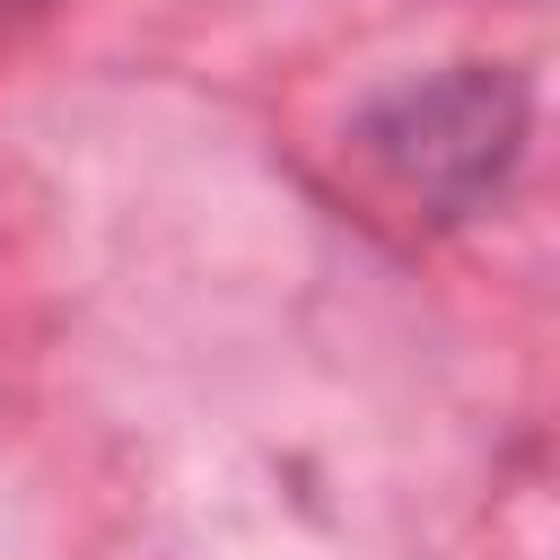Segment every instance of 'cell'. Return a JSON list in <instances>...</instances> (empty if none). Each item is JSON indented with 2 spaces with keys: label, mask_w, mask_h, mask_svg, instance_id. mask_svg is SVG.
Segmentation results:
<instances>
[{
  "label": "cell",
  "mask_w": 560,
  "mask_h": 560,
  "mask_svg": "<svg viewBox=\"0 0 560 560\" xmlns=\"http://www.w3.org/2000/svg\"><path fill=\"white\" fill-rule=\"evenodd\" d=\"M359 149L376 158V175L455 219V210H481L516 149H525V88L490 61H455V70H429V79H402L385 88L368 114H359Z\"/></svg>",
  "instance_id": "obj_1"
},
{
  "label": "cell",
  "mask_w": 560,
  "mask_h": 560,
  "mask_svg": "<svg viewBox=\"0 0 560 560\" xmlns=\"http://www.w3.org/2000/svg\"><path fill=\"white\" fill-rule=\"evenodd\" d=\"M0 9H35V0H0Z\"/></svg>",
  "instance_id": "obj_2"
}]
</instances>
